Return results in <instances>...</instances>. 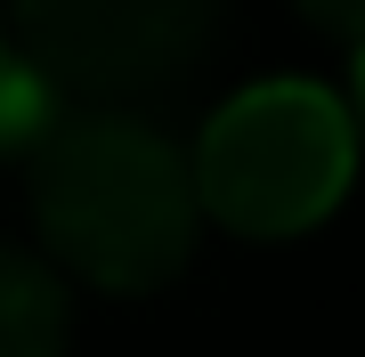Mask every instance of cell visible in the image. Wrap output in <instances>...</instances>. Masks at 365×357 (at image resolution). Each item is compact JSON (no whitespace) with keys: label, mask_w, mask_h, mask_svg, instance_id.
<instances>
[{"label":"cell","mask_w":365,"mask_h":357,"mask_svg":"<svg viewBox=\"0 0 365 357\" xmlns=\"http://www.w3.org/2000/svg\"><path fill=\"white\" fill-rule=\"evenodd\" d=\"M25 203L57 268L98 292H163L195 260V155L138 106H66L25 155Z\"/></svg>","instance_id":"obj_1"},{"label":"cell","mask_w":365,"mask_h":357,"mask_svg":"<svg viewBox=\"0 0 365 357\" xmlns=\"http://www.w3.org/2000/svg\"><path fill=\"white\" fill-rule=\"evenodd\" d=\"M357 155H365L357 106H341L317 81H252L195 138L203 212L227 236H252V244L309 236L349 195Z\"/></svg>","instance_id":"obj_2"},{"label":"cell","mask_w":365,"mask_h":357,"mask_svg":"<svg viewBox=\"0 0 365 357\" xmlns=\"http://www.w3.org/2000/svg\"><path fill=\"white\" fill-rule=\"evenodd\" d=\"M33 73L73 106H146L211 66L227 0H0Z\"/></svg>","instance_id":"obj_3"},{"label":"cell","mask_w":365,"mask_h":357,"mask_svg":"<svg viewBox=\"0 0 365 357\" xmlns=\"http://www.w3.org/2000/svg\"><path fill=\"white\" fill-rule=\"evenodd\" d=\"M66 284L57 260L0 244V357H66Z\"/></svg>","instance_id":"obj_4"},{"label":"cell","mask_w":365,"mask_h":357,"mask_svg":"<svg viewBox=\"0 0 365 357\" xmlns=\"http://www.w3.org/2000/svg\"><path fill=\"white\" fill-rule=\"evenodd\" d=\"M57 114H66L57 90L33 73V57L16 49V33H9V9H0V155H33V138L49 130Z\"/></svg>","instance_id":"obj_5"},{"label":"cell","mask_w":365,"mask_h":357,"mask_svg":"<svg viewBox=\"0 0 365 357\" xmlns=\"http://www.w3.org/2000/svg\"><path fill=\"white\" fill-rule=\"evenodd\" d=\"M300 16H309L317 33H333V41H349V49H365V0H292Z\"/></svg>","instance_id":"obj_6"},{"label":"cell","mask_w":365,"mask_h":357,"mask_svg":"<svg viewBox=\"0 0 365 357\" xmlns=\"http://www.w3.org/2000/svg\"><path fill=\"white\" fill-rule=\"evenodd\" d=\"M349 106H357V130H365V49H357V98Z\"/></svg>","instance_id":"obj_7"}]
</instances>
